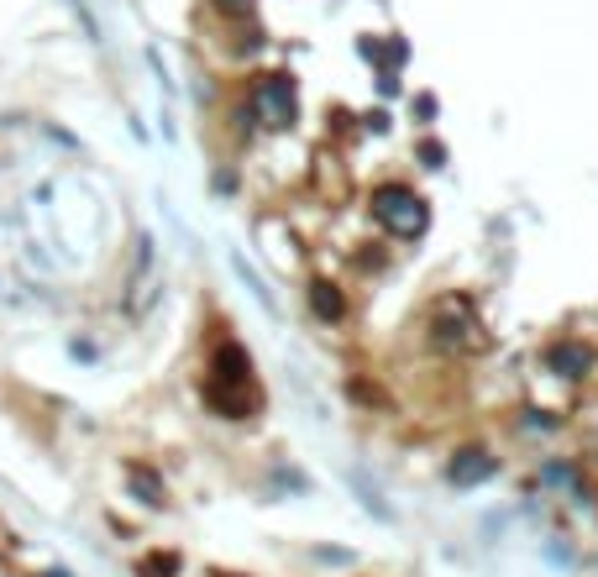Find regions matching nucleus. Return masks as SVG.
Here are the masks:
<instances>
[{
  "label": "nucleus",
  "instance_id": "nucleus-3",
  "mask_svg": "<svg viewBox=\"0 0 598 577\" xmlns=\"http://www.w3.org/2000/svg\"><path fill=\"white\" fill-rule=\"evenodd\" d=\"M431 341L441 352H473V347H483V326L462 299H446L436 310V320H431Z\"/></svg>",
  "mask_w": 598,
  "mask_h": 577
},
{
  "label": "nucleus",
  "instance_id": "nucleus-7",
  "mask_svg": "<svg viewBox=\"0 0 598 577\" xmlns=\"http://www.w3.org/2000/svg\"><path fill=\"white\" fill-rule=\"evenodd\" d=\"M310 305L320 320H341L347 316V299L337 295V284H310Z\"/></svg>",
  "mask_w": 598,
  "mask_h": 577
},
{
  "label": "nucleus",
  "instance_id": "nucleus-1",
  "mask_svg": "<svg viewBox=\"0 0 598 577\" xmlns=\"http://www.w3.org/2000/svg\"><path fill=\"white\" fill-rule=\"evenodd\" d=\"M205 399L216 404L220 415H231V420H247L262 404L258 383H252V362H247V352H241L237 341L216 347V358H210V383H205Z\"/></svg>",
  "mask_w": 598,
  "mask_h": 577
},
{
  "label": "nucleus",
  "instance_id": "nucleus-2",
  "mask_svg": "<svg viewBox=\"0 0 598 577\" xmlns=\"http://www.w3.org/2000/svg\"><path fill=\"white\" fill-rule=\"evenodd\" d=\"M373 216H379L399 241H415L420 231L431 226V205H425L415 189H404V184H383L379 195H373Z\"/></svg>",
  "mask_w": 598,
  "mask_h": 577
},
{
  "label": "nucleus",
  "instance_id": "nucleus-4",
  "mask_svg": "<svg viewBox=\"0 0 598 577\" xmlns=\"http://www.w3.org/2000/svg\"><path fill=\"white\" fill-rule=\"evenodd\" d=\"M258 111L268 126H289L295 121V84L283 80V74H268L258 84Z\"/></svg>",
  "mask_w": 598,
  "mask_h": 577
},
{
  "label": "nucleus",
  "instance_id": "nucleus-6",
  "mask_svg": "<svg viewBox=\"0 0 598 577\" xmlns=\"http://www.w3.org/2000/svg\"><path fill=\"white\" fill-rule=\"evenodd\" d=\"M488 473H494V457H488L483 446H462L457 457L446 462V478L457 483V488H467V483H483Z\"/></svg>",
  "mask_w": 598,
  "mask_h": 577
},
{
  "label": "nucleus",
  "instance_id": "nucleus-5",
  "mask_svg": "<svg viewBox=\"0 0 598 577\" xmlns=\"http://www.w3.org/2000/svg\"><path fill=\"white\" fill-rule=\"evenodd\" d=\"M546 362H551L557 373H567V379H588V373H594V347H582V341H551Z\"/></svg>",
  "mask_w": 598,
  "mask_h": 577
},
{
  "label": "nucleus",
  "instance_id": "nucleus-8",
  "mask_svg": "<svg viewBox=\"0 0 598 577\" xmlns=\"http://www.w3.org/2000/svg\"><path fill=\"white\" fill-rule=\"evenodd\" d=\"M216 6H226V11H247L252 0H216Z\"/></svg>",
  "mask_w": 598,
  "mask_h": 577
}]
</instances>
